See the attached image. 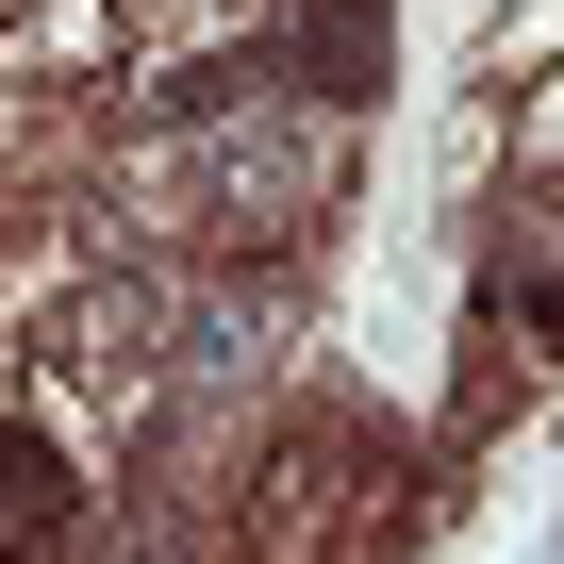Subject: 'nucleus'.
I'll return each instance as SVG.
<instances>
[{
  "mask_svg": "<svg viewBox=\"0 0 564 564\" xmlns=\"http://www.w3.org/2000/svg\"><path fill=\"white\" fill-rule=\"evenodd\" d=\"M51 531H67V465L34 432H0V564H51Z\"/></svg>",
  "mask_w": 564,
  "mask_h": 564,
  "instance_id": "1",
  "label": "nucleus"
}]
</instances>
